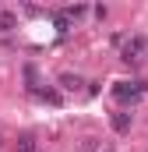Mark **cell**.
<instances>
[{
	"label": "cell",
	"mask_w": 148,
	"mask_h": 152,
	"mask_svg": "<svg viewBox=\"0 0 148 152\" xmlns=\"http://www.w3.org/2000/svg\"><path fill=\"white\" fill-rule=\"evenodd\" d=\"M116 96L120 99H138V96H145V88H141V81H120L116 85Z\"/></svg>",
	"instance_id": "1"
},
{
	"label": "cell",
	"mask_w": 148,
	"mask_h": 152,
	"mask_svg": "<svg viewBox=\"0 0 148 152\" xmlns=\"http://www.w3.org/2000/svg\"><path fill=\"white\" fill-rule=\"evenodd\" d=\"M113 127H116V131H127V127H131V113H116L113 117Z\"/></svg>",
	"instance_id": "2"
},
{
	"label": "cell",
	"mask_w": 148,
	"mask_h": 152,
	"mask_svg": "<svg viewBox=\"0 0 148 152\" xmlns=\"http://www.w3.org/2000/svg\"><path fill=\"white\" fill-rule=\"evenodd\" d=\"M7 28H14V14L0 11V32H7Z\"/></svg>",
	"instance_id": "3"
},
{
	"label": "cell",
	"mask_w": 148,
	"mask_h": 152,
	"mask_svg": "<svg viewBox=\"0 0 148 152\" xmlns=\"http://www.w3.org/2000/svg\"><path fill=\"white\" fill-rule=\"evenodd\" d=\"M21 152H36V142L32 138H21Z\"/></svg>",
	"instance_id": "4"
}]
</instances>
